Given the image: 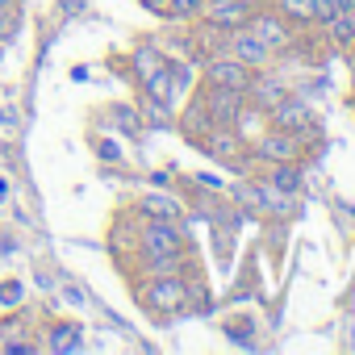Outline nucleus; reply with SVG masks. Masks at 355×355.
Wrapping results in <instances>:
<instances>
[{
  "label": "nucleus",
  "instance_id": "obj_1",
  "mask_svg": "<svg viewBox=\"0 0 355 355\" xmlns=\"http://www.w3.org/2000/svg\"><path fill=\"white\" fill-rule=\"evenodd\" d=\"M138 305L155 318V322H171L193 309V288L184 280V272H167V276H138L130 280Z\"/></svg>",
  "mask_w": 355,
  "mask_h": 355
},
{
  "label": "nucleus",
  "instance_id": "obj_2",
  "mask_svg": "<svg viewBox=\"0 0 355 355\" xmlns=\"http://www.w3.org/2000/svg\"><path fill=\"white\" fill-rule=\"evenodd\" d=\"M305 155H309L305 138L293 134V130H280V125L259 130V134L251 138V146H247L251 167H268V163H305Z\"/></svg>",
  "mask_w": 355,
  "mask_h": 355
},
{
  "label": "nucleus",
  "instance_id": "obj_3",
  "mask_svg": "<svg viewBox=\"0 0 355 355\" xmlns=\"http://www.w3.org/2000/svg\"><path fill=\"white\" fill-rule=\"evenodd\" d=\"M234 201H239L243 209H251V214L268 218V222H284V218H293V214H297V197L276 193V189L263 180V175H247L243 184H234Z\"/></svg>",
  "mask_w": 355,
  "mask_h": 355
},
{
  "label": "nucleus",
  "instance_id": "obj_4",
  "mask_svg": "<svg viewBox=\"0 0 355 355\" xmlns=\"http://www.w3.org/2000/svg\"><path fill=\"white\" fill-rule=\"evenodd\" d=\"M247 30H251V34H255L272 55H276V59H280V55H288V51L297 46V38H301V30H297V26H293L276 5H259V9L251 13Z\"/></svg>",
  "mask_w": 355,
  "mask_h": 355
},
{
  "label": "nucleus",
  "instance_id": "obj_5",
  "mask_svg": "<svg viewBox=\"0 0 355 355\" xmlns=\"http://www.w3.org/2000/svg\"><path fill=\"white\" fill-rule=\"evenodd\" d=\"M197 80H201V84H214V88L247 92L251 80H255V67H247V63L234 59L230 51H218V55H205V59L197 63Z\"/></svg>",
  "mask_w": 355,
  "mask_h": 355
},
{
  "label": "nucleus",
  "instance_id": "obj_6",
  "mask_svg": "<svg viewBox=\"0 0 355 355\" xmlns=\"http://www.w3.org/2000/svg\"><path fill=\"white\" fill-rule=\"evenodd\" d=\"M138 226H142V218L134 214V205H117L113 218H109L105 243H109V255H113V263H117L121 272H125L130 259L138 255Z\"/></svg>",
  "mask_w": 355,
  "mask_h": 355
},
{
  "label": "nucleus",
  "instance_id": "obj_7",
  "mask_svg": "<svg viewBox=\"0 0 355 355\" xmlns=\"http://www.w3.org/2000/svg\"><path fill=\"white\" fill-rule=\"evenodd\" d=\"M247 146H251V142H247V134H243L239 125H214V130L205 134V142H201V150H205L214 163H222V167H234V171H239V167H243V171L251 167V159H247Z\"/></svg>",
  "mask_w": 355,
  "mask_h": 355
},
{
  "label": "nucleus",
  "instance_id": "obj_8",
  "mask_svg": "<svg viewBox=\"0 0 355 355\" xmlns=\"http://www.w3.org/2000/svg\"><path fill=\"white\" fill-rule=\"evenodd\" d=\"M268 125L293 130V134H301V138H309V142H318V134H322V125L313 121V109H309L301 96H293V92L268 109Z\"/></svg>",
  "mask_w": 355,
  "mask_h": 355
},
{
  "label": "nucleus",
  "instance_id": "obj_9",
  "mask_svg": "<svg viewBox=\"0 0 355 355\" xmlns=\"http://www.w3.org/2000/svg\"><path fill=\"white\" fill-rule=\"evenodd\" d=\"M113 63H117V71H121L130 84H138V88H142V84H146V80H150V76L167 63V55H163L150 38H142V42H134L125 55H117Z\"/></svg>",
  "mask_w": 355,
  "mask_h": 355
},
{
  "label": "nucleus",
  "instance_id": "obj_10",
  "mask_svg": "<svg viewBox=\"0 0 355 355\" xmlns=\"http://www.w3.org/2000/svg\"><path fill=\"white\" fill-rule=\"evenodd\" d=\"M197 92H201V101H205L214 125H239L243 113L251 109L247 92H234V88H214V84H201V80H197Z\"/></svg>",
  "mask_w": 355,
  "mask_h": 355
},
{
  "label": "nucleus",
  "instance_id": "obj_11",
  "mask_svg": "<svg viewBox=\"0 0 355 355\" xmlns=\"http://www.w3.org/2000/svg\"><path fill=\"white\" fill-rule=\"evenodd\" d=\"M175 130H180L197 150H201V142H205V134L214 130V117H209V109H205V101H201V92H197V84H193V92H189V101L175 109Z\"/></svg>",
  "mask_w": 355,
  "mask_h": 355
},
{
  "label": "nucleus",
  "instance_id": "obj_12",
  "mask_svg": "<svg viewBox=\"0 0 355 355\" xmlns=\"http://www.w3.org/2000/svg\"><path fill=\"white\" fill-rule=\"evenodd\" d=\"M134 205V214L138 218H159V222H184L189 218V205L175 197V193H159V189H150V193H142L138 201H130Z\"/></svg>",
  "mask_w": 355,
  "mask_h": 355
},
{
  "label": "nucleus",
  "instance_id": "obj_13",
  "mask_svg": "<svg viewBox=\"0 0 355 355\" xmlns=\"http://www.w3.org/2000/svg\"><path fill=\"white\" fill-rule=\"evenodd\" d=\"M42 351H51V355L84 351V326L71 322V318H51V322L42 326Z\"/></svg>",
  "mask_w": 355,
  "mask_h": 355
},
{
  "label": "nucleus",
  "instance_id": "obj_14",
  "mask_svg": "<svg viewBox=\"0 0 355 355\" xmlns=\"http://www.w3.org/2000/svg\"><path fill=\"white\" fill-rule=\"evenodd\" d=\"M226 51H230L234 59H243L247 67H255V71H263V67H272V63H276V55H272V51H268L251 30H247V26H243V30H234V34H226Z\"/></svg>",
  "mask_w": 355,
  "mask_h": 355
},
{
  "label": "nucleus",
  "instance_id": "obj_15",
  "mask_svg": "<svg viewBox=\"0 0 355 355\" xmlns=\"http://www.w3.org/2000/svg\"><path fill=\"white\" fill-rule=\"evenodd\" d=\"M251 13H255V5H247V0H226V5H205L201 21L222 30V34H234V30H243L251 21Z\"/></svg>",
  "mask_w": 355,
  "mask_h": 355
},
{
  "label": "nucleus",
  "instance_id": "obj_16",
  "mask_svg": "<svg viewBox=\"0 0 355 355\" xmlns=\"http://www.w3.org/2000/svg\"><path fill=\"white\" fill-rule=\"evenodd\" d=\"M105 125H109V134H121V138H142V130H146L138 101H113L105 109Z\"/></svg>",
  "mask_w": 355,
  "mask_h": 355
},
{
  "label": "nucleus",
  "instance_id": "obj_17",
  "mask_svg": "<svg viewBox=\"0 0 355 355\" xmlns=\"http://www.w3.org/2000/svg\"><path fill=\"white\" fill-rule=\"evenodd\" d=\"M259 175L276 193H288V197H297L305 189V167L301 163H268V167H259Z\"/></svg>",
  "mask_w": 355,
  "mask_h": 355
},
{
  "label": "nucleus",
  "instance_id": "obj_18",
  "mask_svg": "<svg viewBox=\"0 0 355 355\" xmlns=\"http://www.w3.org/2000/svg\"><path fill=\"white\" fill-rule=\"evenodd\" d=\"M326 38H330V46H343V51H351L355 46V0H351V5L343 9V13H334L326 26Z\"/></svg>",
  "mask_w": 355,
  "mask_h": 355
},
{
  "label": "nucleus",
  "instance_id": "obj_19",
  "mask_svg": "<svg viewBox=\"0 0 355 355\" xmlns=\"http://www.w3.org/2000/svg\"><path fill=\"white\" fill-rule=\"evenodd\" d=\"M138 109H142V121H146V125H175V109H180V105L142 92V96H138Z\"/></svg>",
  "mask_w": 355,
  "mask_h": 355
},
{
  "label": "nucleus",
  "instance_id": "obj_20",
  "mask_svg": "<svg viewBox=\"0 0 355 355\" xmlns=\"http://www.w3.org/2000/svg\"><path fill=\"white\" fill-rule=\"evenodd\" d=\"M272 5H276L297 30H313V0H272Z\"/></svg>",
  "mask_w": 355,
  "mask_h": 355
},
{
  "label": "nucleus",
  "instance_id": "obj_21",
  "mask_svg": "<svg viewBox=\"0 0 355 355\" xmlns=\"http://www.w3.org/2000/svg\"><path fill=\"white\" fill-rule=\"evenodd\" d=\"M205 5H209V0H171V5H167V21H180V26H193V21H201Z\"/></svg>",
  "mask_w": 355,
  "mask_h": 355
},
{
  "label": "nucleus",
  "instance_id": "obj_22",
  "mask_svg": "<svg viewBox=\"0 0 355 355\" xmlns=\"http://www.w3.org/2000/svg\"><path fill=\"white\" fill-rule=\"evenodd\" d=\"M351 0H313V26H326L334 13H343Z\"/></svg>",
  "mask_w": 355,
  "mask_h": 355
},
{
  "label": "nucleus",
  "instance_id": "obj_23",
  "mask_svg": "<svg viewBox=\"0 0 355 355\" xmlns=\"http://www.w3.org/2000/svg\"><path fill=\"white\" fill-rule=\"evenodd\" d=\"M13 30H17V0H0V38H13Z\"/></svg>",
  "mask_w": 355,
  "mask_h": 355
},
{
  "label": "nucleus",
  "instance_id": "obj_24",
  "mask_svg": "<svg viewBox=\"0 0 355 355\" xmlns=\"http://www.w3.org/2000/svg\"><path fill=\"white\" fill-rule=\"evenodd\" d=\"M0 309H21V284L17 280H5V284H0Z\"/></svg>",
  "mask_w": 355,
  "mask_h": 355
},
{
  "label": "nucleus",
  "instance_id": "obj_25",
  "mask_svg": "<svg viewBox=\"0 0 355 355\" xmlns=\"http://www.w3.org/2000/svg\"><path fill=\"white\" fill-rule=\"evenodd\" d=\"M92 150H96V159H109V163H117V159H121L117 142H109V138H92Z\"/></svg>",
  "mask_w": 355,
  "mask_h": 355
},
{
  "label": "nucleus",
  "instance_id": "obj_26",
  "mask_svg": "<svg viewBox=\"0 0 355 355\" xmlns=\"http://www.w3.org/2000/svg\"><path fill=\"white\" fill-rule=\"evenodd\" d=\"M167 5L171 0H138V9H146L150 17H163V21H167Z\"/></svg>",
  "mask_w": 355,
  "mask_h": 355
},
{
  "label": "nucleus",
  "instance_id": "obj_27",
  "mask_svg": "<svg viewBox=\"0 0 355 355\" xmlns=\"http://www.w3.org/2000/svg\"><path fill=\"white\" fill-rule=\"evenodd\" d=\"M351 105H355V59H351Z\"/></svg>",
  "mask_w": 355,
  "mask_h": 355
},
{
  "label": "nucleus",
  "instance_id": "obj_28",
  "mask_svg": "<svg viewBox=\"0 0 355 355\" xmlns=\"http://www.w3.org/2000/svg\"><path fill=\"white\" fill-rule=\"evenodd\" d=\"M0 197H9V180H0Z\"/></svg>",
  "mask_w": 355,
  "mask_h": 355
},
{
  "label": "nucleus",
  "instance_id": "obj_29",
  "mask_svg": "<svg viewBox=\"0 0 355 355\" xmlns=\"http://www.w3.org/2000/svg\"><path fill=\"white\" fill-rule=\"evenodd\" d=\"M209 5H226V0H209ZM247 5H251V0H247Z\"/></svg>",
  "mask_w": 355,
  "mask_h": 355
}]
</instances>
